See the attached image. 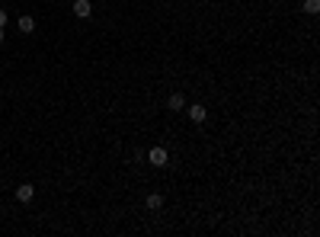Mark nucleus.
Wrapping results in <instances>:
<instances>
[{
  "label": "nucleus",
  "instance_id": "1",
  "mask_svg": "<svg viewBox=\"0 0 320 237\" xmlns=\"http://www.w3.org/2000/svg\"><path fill=\"white\" fill-rule=\"evenodd\" d=\"M147 160H151L154 167H167V164H170L167 147H151V151H147Z\"/></svg>",
  "mask_w": 320,
  "mask_h": 237
},
{
  "label": "nucleus",
  "instance_id": "2",
  "mask_svg": "<svg viewBox=\"0 0 320 237\" xmlns=\"http://www.w3.org/2000/svg\"><path fill=\"white\" fill-rule=\"evenodd\" d=\"M90 13H93L90 0H74V16L77 19H90Z\"/></svg>",
  "mask_w": 320,
  "mask_h": 237
},
{
  "label": "nucleus",
  "instance_id": "3",
  "mask_svg": "<svg viewBox=\"0 0 320 237\" xmlns=\"http://www.w3.org/2000/svg\"><path fill=\"white\" fill-rule=\"evenodd\" d=\"M167 109H170V112H183V109H186V96H183V93H170Z\"/></svg>",
  "mask_w": 320,
  "mask_h": 237
},
{
  "label": "nucleus",
  "instance_id": "4",
  "mask_svg": "<svg viewBox=\"0 0 320 237\" xmlns=\"http://www.w3.org/2000/svg\"><path fill=\"white\" fill-rule=\"evenodd\" d=\"M189 119H192L195 125H199V122H205V119H208V109H205V106H202V103L189 106Z\"/></svg>",
  "mask_w": 320,
  "mask_h": 237
},
{
  "label": "nucleus",
  "instance_id": "5",
  "mask_svg": "<svg viewBox=\"0 0 320 237\" xmlns=\"http://www.w3.org/2000/svg\"><path fill=\"white\" fill-rule=\"evenodd\" d=\"M32 195H36V186H32V183H23V186L16 189V199L19 202H32Z\"/></svg>",
  "mask_w": 320,
  "mask_h": 237
},
{
  "label": "nucleus",
  "instance_id": "6",
  "mask_svg": "<svg viewBox=\"0 0 320 237\" xmlns=\"http://www.w3.org/2000/svg\"><path fill=\"white\" fill-rule=\"evenodd\" d=\"M144 205L151 208V212H160V208H163V195H160V192H147Z\"/></svg>",
  "mask_w": 320,
  "mask_h": 237
},
{
  "label": "nucleus",
  "instance_id": "7",
  "mask_svg": "<svg viewBox=\"0 0 320 237\" xmlns=\"http://www.w3.org/2000/svg\"><path fill=\"white\" fill-rule=\"evenodd\" d=\"M16 26H19V32H32V29H36V19H32V16H19Z\"/></svg>",
  "mask_w": 320,
  "mask_h": 237
},
{
  "label": "nucleus",
  "instance_id": "8",
  "mask_svg": "<svg viewBox=\"0 0 320 237\" xmlns=\"http://www.w3.org/2000/svg\"><path fill=\"white\" fill-rule=\"evenodd\" d=\"M304 13H308V16H317L320 13V0H304Z\"/></svg>",
  "mask_w": 320,
  "mask_h": 237
},
{
  "label": "nucleus",
  "instance_id": "9",
  "mask_svg": "<svg viewBox=\"0 0 320 237\" xmlns=\"http://www.w3.org/2000/svg\"><path fill=\"white\" fill-rule=\"evenodd\" d=\"M6 23H10V13H6V10H0V26H6Z\"/></svg>",
  "mask_w": 320,
  "mask_h": 237
},
{
  "label": "nucleus",
  "instance_id": "10",
  "mask_svg": "<svg viewBox=\"0 0 320 237\" xmlns=\"http://www.w3.org/2000/svg\"><path fill=\"white\" fill-rule=\"evenodd\" d=\"M0 45H3V26H0Z\"/></svg>",
  "mask_w": 320,
  "mask_h": 237
}]
</instances>
